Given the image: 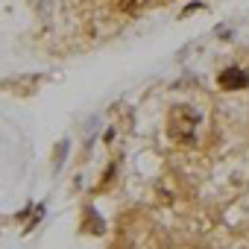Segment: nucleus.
Segmentation results:
<instances>
[{
	"label": "nucleus",
	"instance_id": "1",
	"mask_svg": "<svg viewBox=\"0 0 249 249\" xmlns=\"http://www.w3.org/2000/svg\"><path fill=\"white\" fill-rule=\"evenodd\" d=\"M196 123H199V114L188 106H176L170 111V123L167 129L176 141H185V144H194V132H196Z\"/></svg>",
	"mask_w": 249,
	"mask_h": 249
},
{
	"label": "nucleus",
	"instance_id": "2",
	"mask_svg": "<svg viewBox=\"0 0 249 249\" xmlns=\"http://www.w3.org/2000/svg\"><path fill=\"white\" fill-rule=\"evenodd\" d=\"M246 85H249V73L240 71V68H229V71L220 73V88H226V91H237V88H246Z\"/></svg>",
	"mask_w": 249,
	"mask_h": 249
},
{
	"label": "nucleus",
	"instance_id": "3",
	"mask_svg": "<svg viewBox=\"0 0 249 249\" xmlns=\"http://www.w3.org/2000/svg\"><path fill=\"white\" fill-rule=\"evenodd\" d=\"M144 3H147V0H120V9L132 15V12H138V9H141Z\"/></svg>",
	"mask_w": 249,
	"mask_h": 249
}]
</instances>
